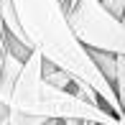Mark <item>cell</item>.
I'll return each instance as SVG.
<instances>
[{
  "label": "cell",
  "instance_id": "obj_1",
  "mask_svg": "<svg viewBox=\"0 0 125 125\" xmlns=\"http://www.w3.org/2000/svg\"><path fill=\"white\" fill-rule=\"evenodd\" d=\"M10 5H13V13L18 18V26L28 46L38 49L43 59L66 69L77 84L92 87L100 94L102 105L117 115L120 105H117L115 89L100 74L89 51L72 33L64 3L61 0H10Z\"/></svg>",
  "mask_w": 125,
  "mask_h": 125
},
{
  "label": "cell",
  "instance_id": "obj_2",
  "mask_svg": "<svg viewBox=\"0 0 125 125\" xmlns=\"http://www.w3.org/2000/svg\"><path fill=\"white\" fill-rule=\"evenodd\" d=\"M41 51L31 49L21 64V72L13 82L8 97V110L41 115L49 123H117V115L107 107L74 94L72 89H61L41 79Z\"/></svg>",
  "mask_w": 125,
  "mask_h": 125
},
{
  "label": "cell",
  "instance_id": "obj_3",
  "mask_svg": "<svg viewBox=\"0 0 125 125\" xmlns=\"http://www.w3.org/2000/svg\"><path fill=\"white\" fill-rule=\"evenodd\" d=\"M66 18L84 49L125 54V21L110 13L102 0H77L66 10Z\"/></svg>",
  "mask_w": 125,
  "mask_h": 125
},
{
  "label": "cell",
  "instance_id": "obj_4",
  "mask_svg": "<svg viewBox=\"0 0 125 125\" xmlns=\"http://www.w3.org/2000/svg\"><path fill=\"white\" fill-rule=\"evenodd\" d=\"M41 79L49 82V84H54V87H61V89H69L72 84H74V77H72L69 72L61 69L54 61H49V59L41 61Z\"/></svg>",
  "mask_w": 125,
  "mask_h": 125
},
{
  "label": "cell",
  "instance_id": "obj_5",
  "mask_svg": "<svg viewBox=\"0 0 125 125\" xmlns=\"http://www.w3.org/2000/svg\"><path fill=\"white\" fill-rule=\"evenodd\" d=\"M87 51H89V56H92L94 66L100 69V74L112 84V77H115V54H110V51H97V49H87Z\"/></svg>",
  "mask_w": 125,
  "mask_h": 125
},
{
  "label": "cell",
  "instance_id": "obj_6",
  "mask_svg": "<svg viewBox=\"0 0 125 125\" xmlns=\"http://www.w3.org/2000/svg\"><path fill=\"white\" fill-rule=\"evenodd\" d=\"M112 89H115L117 105H125V54H115V77H112Z\"/></svg>",
  "mask_w": 125,
  "mask_h": 125
},
{
  "label": "cell",
  "instance_id": "obj_7",
  "mask_svg": "<svg viewBox=\"0 0 125 125\" xmlns=\"http://www.w3.org/2000/svg\"><path fill=\"white\" fill-rule=\"evenodd\" d=\"M102 5H105L110 13H115V15H120V18H123V13H125V0H102Z\"/></svg>",
  "mask_w": 125,
  "mask_h": 125
},
{
  "label": "cell",
  "instance_id": "obj_8",
  "mask_svg": "<svg viewBox=\"0 0 125 125\" xmlns=\"http://www.w3.org/2000/svg\"><path fill=\"white\" fill-rule=\"evenodd\" d=\"M0 56H3V49H0Z\"/></svg>",
  "mask_w": 125,
  "mask_h": 125
}]
</instances>
